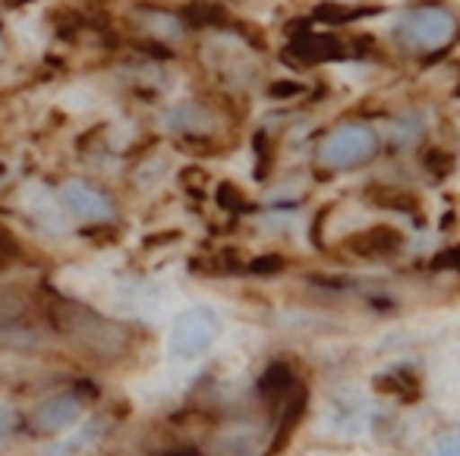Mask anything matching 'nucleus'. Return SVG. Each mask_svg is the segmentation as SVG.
Returning a JSON list of instances; mask_svg holds the SVG:
<instances>
[{
    "instance_id": "f257e3e1",
    "label": "nucleus",
    "mask_w": 460,
    "mask_h": 456,
    "mask_svg": "<svg viewBox=\"0 0 460 456\" xmlns=\"http://www.w3.org/2000/svg\"><path fill=\"white\" fill-rule=\"evenodd\" d=\"M51 321L58 334H64L79 353L102 362V365H114L133 353V328L98 315L95 309L83 303H70V299L54 303Z\"/></svg>"
},
{
    "instance_id": "f03ea898",
    "label": "nucleus",
    "mask_w": 460,
    "mask_h": 456,
    "mask_svg": "<svg viewBox=\"0 0 460 456\" xmlns=\"http://www.w3.org/2000/svg\"><path fill=\"white\" fill-rule=\"evenodd\" d=\"M382 139L369 123H341L315 148V161L328 171H357L376 161Z\"/></svg>"
},
{
    "instance_id": "7ed1b4c3",
    "label": "nucleus",
    "mask_w": 460,
    "mask_h": 456,
    "mask_svg": "<svg viewBox=\"0 0 460 456\" xmlns=\"http://www.w3.org/2000/svg\"><path fill=\"white\" fill-rule=\"evenodd\" d=\"M457 35V20L445 7H410L394 26V39L410 51H438Z\"/></svg>"
},
{
    "instance_id": "20e7f679",
    "label": "nucleus",
    "mask_w": 460,
    "mask_h": 456,
    "mask_svg": "<svg viewBox=\"0 0 460 456\" xmlns=\"http://www.w3.org/2000/svg\"><path fill=\"white\" fill-rule=\"evenodd\" d=\"M221 337V318L208 305H190L173 318L171 328V353L177 359H199Z\"/></svg>"
},
{
    "instance_id": "39448f33",
    "label": "nucleus",
    "mask_w": 460,
    "mask_h": 456,
    "mask_svg": "<svg viewBox=\"0 0 460 456\" xmlns=\"http://www.w3.org/2000/svg\"><path fill=\"white\" fill-rule=\"evenodd\" d=\"M60 202H64V208L70 215H76L79 221H89V224H111L117 215L108 192L85 183V180H66L60 186Z\"/></svg>"
},
{
    "instance_id": "423d86ee",
    "label": "nucleus",
    "mask_w": 460,
    "mask_h": 456,
    "mask_svg": "<svg viewBox=\"0 0 460 456\" xmlns=\"http://www.w3.org/2000/svg\"><path fill=\"white\" fill-rule=\"evenodd\" d=\"M401 249L403 233L397 227H391V224H372V227L347 236V252L363 261H388L394 255H401Z\"/></svg>"
},
{
    "instance_id": "0eeeda50",
    "label": "nucleus",
    "mask_w": 460,
    "mask_h": 456,
    "mask_svg": "<svg viewBox=\"0 0 460 456\" xmlns=\"http://www.w3.org/2000/svg\"><path fill=\"white\" fill-rule=\"evenodd\" d=\"M79 418H83V399L73 393H54L45 403L35 406L29 425L35 434H60V431L73 428Z\"/></svg>"
},
{
    "instance_id": "6e6552de",
    "label": "nucleus",
    "mask_w": 460,
    "mask_h": 456,
    "mask_svg": "<svg viewBox=\"0 0 460 456\" xmlns=\"http://www.w3.org/2000/svg\"><path fill=\"white\" fill-rule=\"evenodd\" d=\"M164 129L183 139H208L215 129V110L202 101H177L173 108H167Z\"/></svg>"
},
{
    "instance_id": "1a4fd4ad",
    "label": "nucleus",
    "mask_w": 460,
    "mask_h": 456,
    "mask_svg": "<svg viewBox=\"0 0 460 456\" xmlns=\"http://www.w3.org/2000/svg\"><path fill=\"white\" fill-rule=\"evenodd\" d=\"M366 202L382 211L416 217V221H422V215H426L422 198L416 196L413 189H403V186H369V189H366Z\"/></svg>"
},
{
    "instance_id": "9d476101",
    "label": "nucleus",
    "mask_w": 460,
    "mask_h": 456,
    "mask_svg": "<svg viewBox=\"0 0 460 456\" xmlns=\"http://www.w3.org/2000/svg\"><path fill=\"white\" fill-rule=\"evenodd\" d=\"M372 387H376L378 393H385V397L401 399V403H416V399L422 397V381L410 365L388 368V372L372 381Z\"/></svg>"
},
{
    "instance_id": "9b49d317",
    "label": "nucleus",
    "mask_w": 460,
    "mask_h": 456,
    "mask_svg": "<svg viewBox=\"0 0 460 456\" xmlns=\"http://www.w3.org/2000/svg\"><path fill=\"white\" fill-rule=\"evenodd\" d=\"M294 384H296L294 368H290L288 362H271V365L262 372V378H259L256 390H259V397H262L265 403L281 406V399L294 390Z\"/></svg>"
},
{
    "instance_id": "f8f14e48",
    "label": "nucleus",
    "mask_w": 460,
    "mask_h": 456,
    "mask_svg": "<svg viewBox=\"0 0 460 456\" xmlns=\"http://www.w3.org/2000/svg\"><path fill=\"white\" fill-rule=\"evenodd\" d=\"M306 403H309L306 387H303L300 381H296L294 390H290L288 397L281 399L284 412H281V418H278V434H275V447H271V450H281L284 443H290V434H294V428L303 422V412H306Z\"/></svg>"
},
{
    "instance_id": "ddd939ff",
    "label": "nucleus",
    "mask_w": 460,
    "mask_h": 456,
    "mask_svg": "<svg viewBox=\"0 0 460 456\" xmlns=\"http://www.w3.org/2000/svg\"><path fill=\"white\" fill-rule=\"evenodd\" d=\"M180 20L190 22V26H227L230 22L224 7H217L211 0H192V4H186Z\"/></svg>"
},
{
    "instance_id": "4468645a",
    "label": "nucleus",
    "mask_w": 460,
    "mask_h": 456,
    "mask_svg": "<svg viewBox=\"0 0 460 456\" xmlns=\"http://www.w3.org/2000/svg\"><path fill=\"white\" fill-rule=\"evenodd\" d=\"M26 311H29L26 296H20V293H0V330L16 328L26 318Z\"/></svg>"
},
{
    "instance_id": "2eb2a0df",
    "label": "nucleus",
    "mask_w": 460,
    "mask_h": 456,
    "mask_svg": "<svg viewBox=\"0 0 460 456\" xmlns=\"http://www.w3.org/2000/svg\"><path fill=\"white\" fill-rule=\"evenodd\" d=\"M217 205L227 211H246L250 208V198H246L234 183H224L221 189H217Z\"/></svg>"
},
{
    "instance_id": "dca6fc26",
    "label": "nucleus",
    "mask_w": 460,
    "mask_h": 456,
    "mask_svg": "<svg viewBox=\"0 0 460 456\" xmlns=\"http://www.w3.org/2000/svg\"><path fill=\"white\" fill-rule=\"evenodd\" d=\"M422 161H426V171L432 173V177H447V173L454 171V158L445 148H432Z\"/></svg>"
},
{
    "instance_id": "f3484780",
    "label": "nucleus",
    "mask_w": 460,
    "mask_h": 456,
    "mask_svg": "<svg viewBox=\"0 0 460 456\" xmlns=\"http://www.w3.org/2000/svg\"><path fill=\"white\" fill-rule=\"evenodd\" d=\"M20 428V409L13 403H0V443L10 441Z\"/></svg>"
},
{
    "instance_id": "a211bd4d",
    "label": "nucleus",
    "mask_w": 460,
    "mask_h": 456,
    "mask_svg": "<svg viewBox=\"0 0 460 456\" xmlns=\"http://www.w3.org/2000/svg\"><path fill=\"white\" fill-rule=\"evenodd\" d=\"M435 453H454V456H460V428L441 431V434L435 437Z\"/></svg>"
},
{
    "instance_id": "6ab92c4d",
    "label": "nucleus",
    "mask_w": 460,
    "mask_h": 456,
    "mask_svg": "<svg viewBox=\"0 0 460 456\" xmlns=\"http://www.w3.org/2000/svg\"><path fill=\"white\" fill-rule=\"evenodd\" d=\"M284 265H288V261H284L281 255H265V259L252 261L250 271L252 274H278V271H284Z\"/></svg>"
},
{
    "instance_id": "aec40b11",
    "label": "nucleus",
    "mask_w": 460,
    "mask_h": 456,
    "mask_svg": "<svg viewBox=\"0 0 460 456\" xmlns=\"http://www.w3.org/2000/svg\"><path fill=\"white\" fill-rule=\"evenodd\" d=\"M438 0H410V7H435Z\"/></svg>"
}]
</instances>
